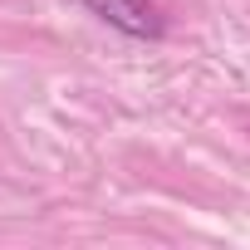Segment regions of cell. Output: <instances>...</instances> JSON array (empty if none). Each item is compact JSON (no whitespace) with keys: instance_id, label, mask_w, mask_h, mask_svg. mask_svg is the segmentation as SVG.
<instances>
[{"instance_id":"6da1fadb","label":"cell","mask_w":250,"mask_h":250,"mask_svg":"<svg viewBox=\"0 0 250 250\" xmlns=\"http://www.w3.org/2000/svg\"><path fill=\"white\" fill-rule=\"evenodd\" d=\"M79 5L93 20H103L108 30L128 35V40H162L167 35V15L152 0H79Z\"/></svg>"}]
</instances>
